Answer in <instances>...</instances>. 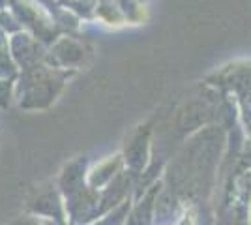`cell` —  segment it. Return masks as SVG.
Segmentation results:
<instances>
[{
    "mask_svg": "<svg viewBox=\"0 0 251 225\" xmlns=\"http://www.w3.org/2000/svg\"><path fill=\"white\" fill-rule=\"evenodd\" d=\"M212 85L223 86L238 96H251V60H240L225 66L210 77Z\"/></svg>",
    "mask_w": 251,
    "mask_h": 225,
    "instance_id": "1",
    "label": "cell"
}]
</instances>
